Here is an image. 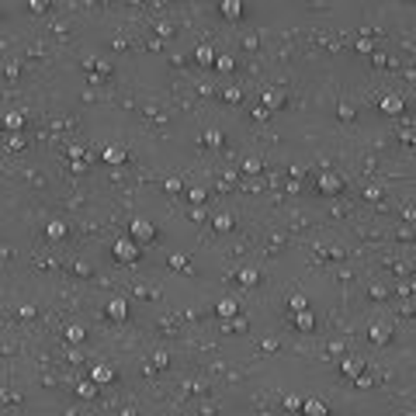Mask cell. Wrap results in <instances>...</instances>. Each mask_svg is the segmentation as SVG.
I'll return each mask as SVG.
<instances>
[{
	"label": "cell",
	"mask_w": 416,
	"mask_h": 416,
	"mask_svg": "<svg viewBox=\"0 0 416 416\" xmlns=\"http://www.w3.org/2000/svg\"><path fill=\"white\" fill-rule=\"evenodd\" d=\"M101 160H104L108 167H122V163L129 160V153H125L122 146H104V153H101Z\"/></svg>",
	"instance_id": "obj_6"
},
{
	"label": "cell",
	"mask_w": 416,
	"mask_h": 416,
	"mask_svg": "<svg viewBox=\"0 0 416 416\" xmlns=\"http://www.w3.org/2000/svg\"><path fill=\"white\" fill-rule=\"evenodd\" d=\"M170 267H174V271H188V257H184V253H174V257H170Z\"/></svg>",
	"instance_id": "obj_29"
},
{
	"label": "cell",
	"mask_w": 416,
	"mask_h": 416,
	"mask_svg": "<svg viewBox=\"0 0 416 416\" xmlns=\"http://www.w3.org/2000/svg\"><path fill=\"white\" fill-rule=\"evenodd\" d=\"M225 330H232V333H243V330H246V323H225Z\"/></svg>",
	"instance_id": "obj_38"
},
{
	"label": "cell",
	"mask_w": 416,
	"mask_h": 416,
	"mask_svg": "<svg viewBox=\"0 0 416 416\" xmlns=\"http://www.w3.org/2000/svg\"><path fill=\"white\" fill-rule=\"evenodd\" d=\"M111 253H115V260H118V264H136V260H139V239L122 236V239L111 246Z\"/></svg>",
	"instance_id": "obj_1"
},
{
	"label": "cell",
	"mask_w": 416,
	"mask_h": 416,
	"mask_svg": "<svg viewBox=\"0 0 416 416\" xmlns=\"http://www.w3.org/2000/svg\"><path fill=\"white\" fill-rule=\"evenodd\" d=\"M218 14L225 21H239L243 17V0H218Z\"/></svg>",
	"instance_id": "obj_5"
},
{
	"label": "cell",
	"mask_w": 416,
	"mask_h": 416,
	"mask_svg": "<svg viewBox=\"0 0 416 416\" xmlns=\"http://www.w3.org/2000/svg\"><path fill=\"white\" fill-rule=\"evenodd\" d=\"M264 104L274 111V108H281V104H284V94H281V90H264Z\"/></svg>",
	"instance_id": "obj_21"
},
{
	"label": "cell",
	"mask_w": 416,
	"mask_h": 416,
	"mask_svg": "<svg viewBox=\"0 0 416 416\" xmlns=\"http://www.w3.org/2000/svg\"><path fill=\"white\" fill-rule=\"evenodd\" d=\"M288 305H291V312H302V309H309L305 295H291V298H288Z\"/></svg>",
	"instance_id": "obj_27"
},
{
	"label": "cell",
	"mask_w": 416,
	"mask_h": 416,
	"mask_svg": "<svg viewBox=\"0 0 416 416\" xmlns=\"http://www.w3.org/2000/svg\"><path fill=\"white\" fill-rule=\"evenodd\" d=\"M239 281H243L246 288H253V284H260V271H257V267H243V271H239Z\"/></svg>",
	"instance_id": "obj_19"
},
{
	"label": "cell",
	"mask_w": 416,
	"mask_h": 416,
	"mask_svg": "<svg viewBox=\"0 0 416 416\" xmlns=\"http://www.w3.org/2000/svg\"><path fill=\"white\" fill-rule=\"evenodd\" d=\"M167 191H184V181H177V177H170V181H167Z\"/></svg>",
	"instance_id": "obj_37"
},
{
	"label": "cell",
	"mask_w": 416,
	"mask_h": 416,
	"mask_svg": "<svg viewBox=\"0 0 416 416\" xmlns=\"http://www.w3.org/2000/svg\"><path fill=\"white\" fill-rule=\"evenodd\" d=\"M378 108H382V115H392V118H396V115L406 111V101H403L399 94H385V97L378 101Z\"/></svg>",
	"instance_id": "obj_4"
},
{
	"label": "cell",
	"mask_w": 416,
	"mask_h": 416,
	"mask_svg": "<svg viewBox=\"0 0 416 416\" xmlns=\"http://www.w3.org/2000/svg\"><path fill=\"white\" fill-rule=\"evenodd\" d=\"M90 378H94L97 385H108V382H115V368H111V364H94V368H90Z\"/></svg>",
	"instance_id": "obj_10"
},
{
	"label": "cell",
	"mask_w": 416,
	"mask_h": 416,
	"mask_svg": "<svg viewBox=\"0 0 416 416\" xmlns=\"http://www.w3.org/2000/svg\"><path fill=\"white\" fill-rule=\"evenodd\" d=\"M340 371H344V378H361V371H364V361H361V357H344Z\"/></svg>",
	"instance_id": "obj_12"
},
{
	"label": "cell",
	"mask_w": 416,
	"mask_h": 416,
	"mask_svg": "<svg viewBox=\"0 0 416 416\" xmlns=\"http://www.w3.org/2000/svg\"><path fill=\"white\" fill-rule=\"evenodd\" d=\"M24 122H28L24 111H7V115H3V129H7V132H21Z\"/></svg>",
	"instance_id": "obj_13"
},
{
	"label": "cell",
	"mask_w": 416,
	"mask_h": 416,
	"mask_svg": "<svg viewBox=\"0 0 416 416\" xmlns=\"http://www.w3.org/2000/svg\"><path fill=\"white\" fill-rule=\"evenodd\" d=\"M302 416H330V406H326L323 399H305V406H302Z\"/></svg>",
	"instance_id": "obj_14"
},
{
	"label": "cell",
	"mask_w": 416,
	"mask_h": 416,
	"mask_svg": "<svg viewBox=\"0 0 416 416\" xmlns=\"http://www.w3.org/2000/svg\"><path fill=\"white\" fill-rule=\"evenodd\" d=\"M215 69H222V73H232V69H236V59H232L229 52H218V59H215Z\"/></svg>",
	"instance_id": "obj_22"
},
{
	"label": "cell",
	"mask_w": 416,
	"mask_h": 416,
	"mask_svg": "<svg viewBox=\"0 0 416 416\" xmlns=\"http://www.w3.org/2000/svg\"><path fill=\"white\" fill-rule=\"evenodd\" d=\"M337 115H340V118H344V122H350V118H354V104H340V108H337Z\"/></svg>",
	"instance_id": "obj_30"
},
{
	"label": "cell",
	"mask_w": 416,
	"mask_h": 416,
	"mask_svg": "<svg viewBox=\"0 0 416 416\" xmlns=\"http://www.w3.org/2000/svg\"><path fill=\"white\" fill-rule=\"evenodd\" d=\"M291 323H295V330H302V333H312V330H316V316H312L309 309L295 312V316H291Z\"/></svg>",
	"instance_id": "obj_8"
},
{
	"label": "cell",
	"mask_w": 416,
	"mask_h": 416,
	"mask_svg": "<svg viewBox=\"0 0 416 416\" xmlns=\"http://www.w3.org/2000/svg\"><path fill=\"white\" fill-rule=\"evenodd\" d=\"M267 115H271L267 104H257V108H253V118H257V122H267Z\"/></svg>",
	"instance_id": "obj_31"
},
{
	"label": "cell",
	"mask_w": 416,
	"mask_h": 416,
	"mask_svg": "<svg viewBox=\"0 0 416 416\" xmlns=\"http://www.w3.org/2000/svg\"><path fill=\"white\" fill-rule=\"evenodd\" d=\"M354 49H357L361 56H375V42H368V38H361V42H357Z\"/></svg>",
	"instance_id": "obj_28"
},
{
	"label": "cell",
	"mask_w": 416,
	"mask_h": 416,
	"mask_svg": "<svg viewBox=\"0 0 416 416\" xmlns=\"http://www.w3.org/2000/svg\"><path fill=\"white\" fill-rule=\"evenodd\" d=\"M215 59H218V52H215L211 45H198V49H195V63H198V66H215Z\"/></svg>",
	"instance_id": "obj_11"
},
{
	"label": "cell",
	"mask_w": 416,
	"mask_h": 416,
	"mask_svg": "<svg viewBox=\"0 0 416 416\" xmlns=\"http://www.w3.org/2000/svg\"><path fill=\"white\" fill-rule=\"evenodd\" d=\"M211 225H215L218 232H232V225H236V218H232L229 211H215V215H211Z\"/></svg>",
	"instance_id": "obj_15"
},
{
	"label": "cell",
	"mask_w": 416,
	"mask_h": 416,
	"mask_svg": "<svg viewBox=\"0 0 416 416\" xmlns=\"http://www.w3.org/2000/svg\"><path fill=\"white\" fill-rule=\"evenodd\" d=\"M371 340H375V344H389V340H392V326L375 323V326H371Z\"/></svg>",
	"instance_id": "obj_17"
},
{
	"label": "cell",
	"mask_w": 416,
	"mask_h": 416,
	"mask_svg": "<svg viewBox=\"0 0 416 416\" xmlns=\"http://www.w3.org/2000/svg\"><path fill=\"white\" fill-rule=\"evenodd\" d=\"M129 236H132V239H139V243H153V239H156V225H153L149 218H132Z\"/></svg>",
	"instance_id": "obj_2"
},
{
	"label": "cell",
	"mask_w": 416,
	"mask_h": 416,
	"mask_svg": "<svg viewBox=\"0 0 416 416\" xmlns=\"http://www.w3.org/2000/svg\"><path fill=\"white\" fill-rule=\"evenodd\" d=\"M188 198L191 205H205V188H188Z\"/></svg>",
	"instance_id": "obj_26"
},
{
	"label": "cell",
	"mask_w": 416,
	"mask_h": 416,
	"mask_svg": "<svg viewBox=\"0 0 416 416\" xmlns=\"http://www.w3.org/2000/svg\"><path fill=\"white\" fill-rule=\"evenodd\" d=\"M257 416H274V413H257Z\"/></svg>",
	"instance_id": "obj_39"
},
{
	"label": "cell",
	"mask_w": 416,
	"mask_h": 416,
	"mask_svg": "<svg viewBox=\"0 0 416 416\" xmlns=\"http://www.w3.org/2000/svg\"><path fill=\"white\" fill-rule=\"evenodd\" d=\"M236 309H239V305H236V298H218V305H215V316L225 323V319H236Z\"/></svg>",
	"instance_id": "obj_9"
},
{
	"label": "cell",
	"mask_w": 416,
	"mask_h": 416,
	"mask_svg": "<svg viewBox=\"0 0 416 416\" xmlns=\"http://www.w3.org/2000/svg\"><path fill=\"white\" fill-rule=\"evenodd\" d=\"M83 153H87L83 146H69V160H73V163H80V160H83Z\"/></svg>",
	"instance_id": "obj_35"
},
{
	"label": "cell",
	"mask_w": 416,
	"mask_h": 416,
	"mask_svg": "<svg viewBox=\"0 0 416 416\" xmlns=\"http://www.w3.org/2000/svg\"><path fill=\"white\" fill-rule=\"evenodd\" d=\"M222 142H225V136H222L218 129H208V132H205V146H211V149H218Z\"/></svg>",
	"instance_id": "obj_23"
},
{
	"label": "cell",
	"mask_w": 416,
	"mask_h": 416,
	"mask_svg": "<svg viewBox=\"0 0 416 416\" xmlns=\"http://www.w3.org/2000/svg\"><path fill=\"white\" fill-rule=\"evenodd\" d=\"M222 101H225V104H239V101H243V94H239L236 87H229V90H222Z\"/></svg>",
	"instance_id": "obj_25"
},
{
	"label": "cell",
	"mask_w": 416,
	"mask_h": 416,
	"mask_svg": "<svg viewBox=\"0 0 416 416\" xmlns=\"http://www.w3.org/2000/svg\"><path fill=\"white\" fill-rule=\"evenodd\" d=\"M284 406H288V410H298V413H302L305 399H298V396H288V399H284Z\"/></svg>",
	"instance_id": "obj_33"
},
{
	"label": "cell",
	"mask_w": 416,
	"mask_h": 416,
	"mask_svg": "<svg viewBox=\"0 0 416 416\" xmlns=\"http://www.w3.org/2000/svg\"><path fill=\"white\" fill-rule=\"evenodd\" d=\"M76 396H80V399H94V396H97V382H94V378H90V382H80V385H76Z\"/></svg>",
	"instance_id": "obj_20"
},
{
	"label": "cell",
	"mask_w": 416,
	"mask_h": 416,
	"mask_svg": "<svg viewBox=\"0 0 416 416\" xmlns=\"http://www.w3.org/2000/svg\"><path fill=\"white\" fill-rule=\"evenodd\" d=\"M108 319L125 323V319H129V302H125V298H111V302H108Z\"/></svg>",
	"instance_id": "obj_7"
},
{
	"label": "cell",
	"mask_w": 416,
	"mask_h": 416,
	"mask_svg": "<svg viewBox=\"0 0 416 416\" xmlns=\"http://www.w3.org/2000/svg\"><path fill=\"white\" fill-rule=\"evenodd\" d=\"M364 198H371V202H378V198H382V188H378V184H371V188H364Z\"/></svg>",
	"instance_id": "obj_36"
},
{
	"label": "cell",
	"mask_w": 416,
	"mask_h": 416,
	"mask_svg": "<svg viewBox=\"0 0 416 416\" xmlns=\"http://www.w3.org/2000/svg\"><path fill=\"white\" fill-rule=\"evenodd\" d=\"M45 236H49V239H66V222H63V218H52V222L45 225Z\"/></svg>",
	"instance_id": "obj_16"
},
{
	"label": "cell",
	"mask_w": 416,
	"mask_h": 416,
	"mask_svg": "<svg viewBox=\"0 0 416 416\" xmlns=\"http://www.w3.org/2000/svg\"><path fill=\"white\" fill-rule=\"evenodd\" d=\"M153 364H156V368H167V364H170L167 350H156V354H153Z\"/></svg>",
	"instance_id": "obj_32"
},
{
	"label": "cell",
	"mask_w": 416,
	"mask_h": 416,
	"mask_svg": "<svg viewBox=\"0 0 416 416\" xmlns=\"http://www.w3.org/2000/svg\"><path fill=\"white\" fill-rule=\"evenodd\" d=\"M45 7H49V0H28V10H31V14H42Z\"/></svg>",
	"instance_id": "obj_34"
},
{
	"label": "cell",
	"mask_w": 416,
	"mask_h": 416,
	"mask_svg": "<svg viewBox=\"0 0 416 416\" xmlns=\"http://www.w3.org/2000/svg\"><path fill=\"white\" fill-rule=\"evenodd\" d=\"M316 188H319L323 195H340V191H344V177H340V174H333V170H326V174H319Z\"/></svg>",
	"instance_id": "obj_3"
},
{
	"label": "cell",
	"mask_w": 416,
	"mask_h": 416,
	"mask_svg": "<svg viewBox=\"0 0 416 416\" xmlns=\"http://www.w3.org/2000/svg\"><path fill=\"white\" fill-rule=\"evenodd\" d=\"M66 340L69 344H83V340H87V330H83L80 323H69L66 326Z\"/></svg>",
	"instance_id": "obj_18"
},
{
	"label": "cell",
	"mask_w": 416,
	"mask_h": 416,
	"mask_svg": "<svg viewBox=\"0 0 416 416\" xmlns=\"http://www.w3.org/2000/svg\"><path fill=\"white\" fill-rule=\"evenodd\" d=\"M243 174L257 177V174H260V160H257V156H246V160H243Z\"/></svg>",
	"instance_id": "obj_24"
}]
</instances>
